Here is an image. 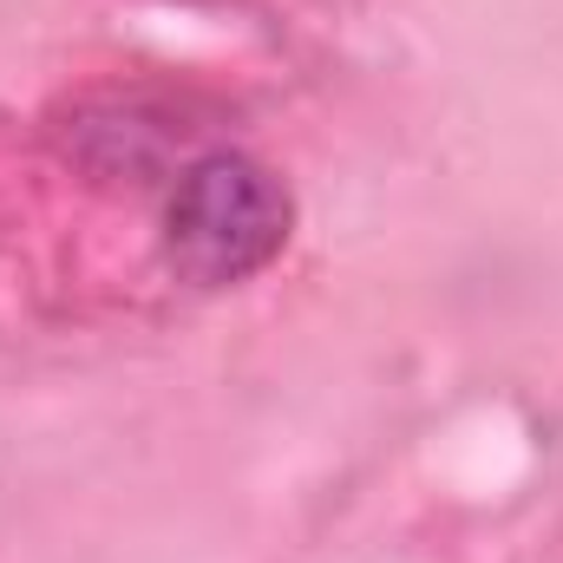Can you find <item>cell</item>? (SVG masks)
<instances>
[{"label": "cell", "instance_id": "cell-1", "mask_svg": "<svg viewBox=\"0 0 563 563\" xmlns=\"http://www.w3.org/2000/svg\"><path fill=\"white\" fill-rule=\"evenodd\" d=\"M288 243V190L236 151L197 157L164 210V250L170 269L197 288L250 282Z\"/></svg>", "mask_w": 563, "mask_h": 563}]
</instances>
